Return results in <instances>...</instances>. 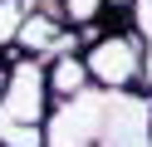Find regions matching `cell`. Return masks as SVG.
<instances>
[{
  "label": "cell",
  "instance_id": "obj_1",
  "mask_svg": "<svg viewBox=\"0 0 152 147\" xmlns=\"http://www.w3.org/2000/svg\"><path fill=\"white\" fill-rule=\"evenodd\" d=\"M79 54H83V69H88V83L103 88V93H132L142 83V69H147V44L132 29H103Z\"/></svg>",
  "mask_w": 152,
  "mask_h": 147
},
{
  "label": "cell",
  "instance_id": "obj_2",
  "mask_svg": "<svg viewBox=\"0 0 152 147\" xmlns=\"http://www.w3.org/2000/svg\"><path fill=\"white\" fill-rule=\"evenodd\" d=\"M49 78H44L39 59H5V98H0V123H20V127H44L49 123Z\"/></svg>",
  "mask_w": 152,
  "mask_h": 147
},
{
  "label": "cell",
  "instance_id": "obj_3",
  "mask_svg": "<svg viewBox=\"0 0 152 147\" xmlns=\"http://www.w3.org/2000/svg\"><path fill=\"white\" fill-rule=\"evenodd\" d=\"M44 78H49V98H54V103H69V98H79V93H88V88H93L79 49H74V54L49 59V64H44Z\"/></svg>",
  "mask_w": 152,
  "mask_h": 147
},
{
  "label": "cell",
  "instance_id": "obj_4",
  "mask_svg": "<svg viewBox=\"0 0 152 147\" xmlns=\"http://www.w3.org/2000/svg\"><path fill=\"white\" fill-rule=\"evenodd\" d=\"M34 5L39 0H0V59L15 54V39H20L25 20L34 15Z\"/></svg>",
  "mask_w": 152,
  "mask_h": 147
},
{
  "label": "cell",
  "instance_id": "obj_5",
  "mask_svg": "<svg viewBox=\"0 0 152 147\" xmlns=\"http://www.w3.org/2000/svg\"><path fill=\"white\" fill-rule=\"evenodd\" d=\"M54 5L64 10V20H69V29H88L98 25L108 10H123L128 0H54Z\"/></svg>",
  "mask_w": 152,
  "mask_h": 147
},
{
  "label": "cell",
  "instance_id": "obj_6",
  "mask_svg": "<svg viewBox=\"0 0 152 147\" xmlns=\"http://www.w3.org/2000/svg\"><path fill=\"white\" fill-rule=\"evenodd\" d=\"M0 98H5V59H0Z\"/></svg>",
  "mask_w": 152,
  "mask_h": 147
}]
</instances>
